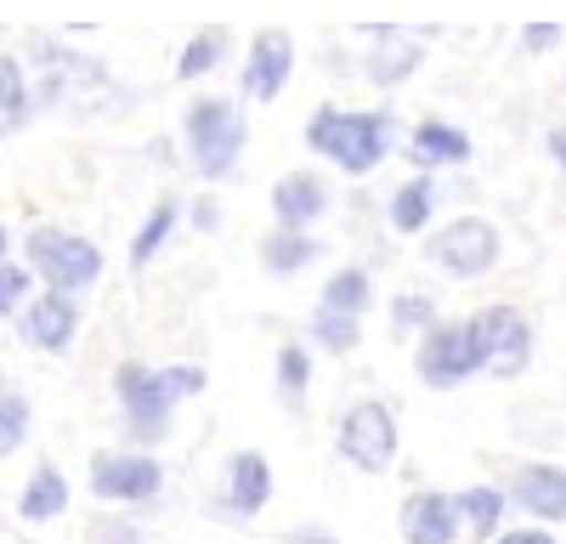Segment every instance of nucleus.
I'll return each mask as SVG.
<instances>
[{
	"instance_id": "16",
	"label": "nucleus",
	"mask_w": 566,
	"mask_h": 544,
	"mask_svg": "<svg viewBox=\"0 0 566 544\" xmlns=\"http://www.w3.org/2000/svg\"><path fill=\"white\" fill-rule=\"evenodd\" d=\"M323 210H328L323 176H312V170L277 176V188H272V216H277V227H312Z\"/></svg>"
},
{
	"instance_id": "17",
	"label": "nucleus",
	"mask_w": 566,
	"mask_h": 544,
	"mask_svg": "<svg viewBox=\"0 0 566 544\" xmlns=\"http://www.w3.org/2000/svg\"><path fill=\"white\" fill-rule=\"evenodd\" d=\"M437 170H419L413 181H402V188L386 199V216H391V227L397 233H424L431 227V216H437Z\"/></svg>"
},
{
	"instance_id": "21",
	"label": "nucleus",
	"mask_w": 566,
	"mask_h": 544,
	"mask_svg": "<svg viewBox=\"0 0 566 544\" xmlns=\"http://www.w3.org/2000/svg\"><path fill=\"white\" fill-rule=\"evenodd\" d=\"M227 45H232V29H221V23L199 29L193 40L181 45V63H176V74H181V80H205L210 69H221V57H227Z\"/></svg>"
},
{
	"instance_id": "18",
	"label": "nucleus",
	"mask_w": 566,
	"mask_h": 544,
	"mask_svg": "<svg viewBox=\"0 0 566 544\" xmlns=\"http://www.w3.org/2000/svg\"><path fill=\"white\" fill-rule=\"evenodd\" d=\"M69 511V477L57 465H34V477L23 482V499H18V516L23 522H57Z\"/></svg>"
},
{
	"instance_id": "2",
	"label": "nucleus",
	"mask_w": 566,
	"mask_h": 544,
	"mask_svg": "<svg viewBox=\"0 0 566 544\" xmlns=\"http://www.w3.org/2000/svg\"><path fill=\"white\" fill-rule=\"evenodd\" d=\"M470 329V352H476V369L493 375V380H522L527 363H533V324L522 306L510 301H493L482 312L464 317Z\"/></svg>"
},
{
	"instance_id": "27",
	"label": "nucleus",
	"mask_w": 566,
	"mask_h": 544,
	"mask_svg": "<svg viewBox=\"0 0 566 544\" xmlns=\"http://www.w3.org/2000/svg\"><path fill=\"white\" fill-rule=\"evenodd\" d=\"M29 97H34V91H29V74H23V63L12 57V52H0V114H7L12 125L29 114Z\"/></svg>"
},
{
	"instance_id": "35",
	"label": "nucleus",
	"mask_w": 566,
	"mask_h": 544,
	"mask_svg": "<svg viewBox=\"0 0 566 544\" xmlns=\"http://www.w3.org/2000/svg\"><path fill=\"white\" fill-rule=\"evenodd\" d=\"M216 221H221V210H216V205L205 199V205L193 210V227H199V233H210V227H216Z\"/></svg>"
},
{
	"instance_id": "1",
	"label": "nucleus",
	"mask_w": 566,
	"mask_h": 544,
	"mask_svg": "<svg viewBox=\"0 0 566 544\" xmlns=\"http://www.w3.org/2000/svg\"><path fill=\"white\" fill-rule=\"evenodd\" d=\"M397 143V119L391 114H363V108H317L306 125V148H317L323 159H335L346 176H368L380 170L386 154Z\"/></svg>"
},
{
	"instance_id": "12",
	"label": "nucleus",
	"mask_w": 566,
	"mask_h": 544,
	"mask_svg": "<svg viewBox=\"0 0 566 544\" xmlns=\"http://www.w3.org/2000/svg\"><path fill=\"white\" fill-rule=\"evenodd\" d=\"M459 533H464L459 493L419 488V493L402 499V538H408V544H453Z\"/></svg>"
},
{
	"instance_id": "13",
	"label": "nucleus",
	"mask_w": 566,
	"mask_h": 544,
	"mask_svg": "<svg viewBox=\"0 0 566 544\" xmlns=\"http://www.w3.org/2000/svg\"><path fill=\"white\" fill-rule=\"evenodd\" d=\"M510 505H522L533 522H566V465L533 460L510 477Z\"/></svg>"
},
{
	"instance_id": "28",
	"label": "nucleus",
	"mask_w": 566,
	"mask_h": 544,
	"mask_svg": "<svg viewBox=\"0 0 566 544\" xmlns=\"http://www.w3.org/2000/svg\"><path fill=\"white\" fill-rule=\"evenodd\" d=\"M431 324H442L431 295H397V301H391V329H397V335H424Z\"/></svg>"
},
{
	"instance_id": "8",
	"label": "nucleus",
	"mask_w": 566,
	"mask_h": 544,
	"mask_svg": "<svg viewBox=\"0 0 566 544\" xmlns=\"http://www.w3.org/2000/svg\"><path fill=\"white\" fill-rule=\"evenodd\" d=\"M413 369L431 391H459L476 369V352H470V329L464 324H431L419 335V352H413Z\"/></svg>"
},
{
	"instance_id": "36",
	"label": "nucleus",
	"mask_w": 566,
	"mask_h": 544,
	"mask_svg": "<svg viewBox=\"0 0 566 544\" xmlns=\"http://www.w3.org/2000/svg\"><path fill=\"white\" fill-rule=\"evenodd\" d=\"M290 544H335V538H328V533H317V527H312V533H290Z\"/></svg>"
},
{
	"instance_id": "22",
	"label": "nucleus",
	"mask_w": 566,
	"mask_h": 544,
	"mask_svg": "<svg viewBox=\"0 0 566 544\" xmlns=\"http://www.w3.org/2000/svg\"><path fill=\"white\" fill-rule=\"evenodd\" d=\"M306 335H312L323 352H357V341H363V324H357V312H340V306H317V312H312V324H306Z\"/></svg>"
},
{
	"instance_id": "29",
	"label": "nucleus",
	"mask_w": 566,
	"mask_h": 544,
	"mask_svg": "<svg viewBox=\"0 0 566 544\" xmlns=\"http://www.w3.org/2000/svg\"><path fill=\"white\" fill-rule=\"evenodd\" d=\"M306 386H312V357H306V346H301V341L277 346V391H283V397H306Z\"/></svg>"
},
{
	"instance_id": "6",
	"label": "nucleus",
	"mask_w": 566,
	"mask_h": 544,
	"mask_svg": "<svg viewBox=\"0 0 566 544\" xmlns=\"http://www.w3.org/2000/svg\"><path fill=\"white\" fill-rule=\"evenodd\" d=\"M504 255V239L488 216H453L437 239H424V261L453 272V279H482Z\"/></svg>"
},
{
	"instance_id": "11",
	"label": "nucleus",
	"mask_w": 566,
	"mask_h": 544,
	"mask_svg": "<svg viewBox=\"0 0 566 544\" xmlns=\"http://www.w3.org/2000/svg\"><path fill=\"white\" fill-rule=\"evenodd\" d=\"M18 335L34 346V352H63L74 335H80V306L69 290H45L34 295L23 312H18Z\"/></svg>"
},
{
	"instance_id": "24",
	"label": "nucleus",
	"mask_w": 566,
	"mask_h": 544,
	"mask_svg": "<svg viewBox=\"0 0 566 544\" xmlns=\"http://www.w3.org/2000/svg\"><path fill=\"white\" fill-rule=\"evenodd\" d=\"M323 306H340V312H357L363 317L374 306V279H368L363 266H340L335 279L323 284Z\"/></svg>"
},
{
	"instance_id": "31",
	"label": "nucleus",
	"mask_w": 566,
	"mask_h": 544,
	"mask_svg": "<svg viewBox=\"0 0 566 544\" xmlns=\"http://www.w3.org/2000/svg\"><path fill=\"white\" fill-rule=\"evenodd\" d=\"M85 538H91V544H142V533H136L125 516H97V522L85 527Z\"/></svg>"
},
{
	"instance_id": "7",
	"label": "nucleus",
	"mask_w": 566,
	"mask_h": 544,
	"mask_svg": "<svg viewBox=\"0 0 566 544\" xmlns=\"http://www.w3.org/2000/svg\"><path fill=\"white\" fill-rule=\"evenodd\" d=\"M335 442H340V453L357 465V471H368V477H380L391 460H397V415L386 402H352L346 415H340V431H335Z\"/></svg>"
},
{
	"instance_id": "30",
	"label": "nucleus",
	"mask_w": 566,
	"mask_h": 544,
	"mask_svg": "<svg viewBox=\"0 0 566 544\" xmlns=\"http://www.w3.org/2000/svg\"><path fill=\"white\" fill-rule=\"evenodd\" d=\"M23 306H29V272L12 266V261H0V317L23 312Z\"/></svg>"
},
{
	"instance_id": "20",
	"label": "nucleus",
	"mask_w": 566,
	"mask_h": 544,
	"mask_svg": "<svg viewBox=\"0 0 566 544\" xmlns=\"http://www.w3.org/2000/svg\"><path fill=\"white\" fill-rule=\"evenodd\" d=\"M317 250L323 244L306 233V227H277V233L261 239V266L277 272V279H290V272H306L317 261Z\"/></svg>"
},
{
	"instance_id": "5",
	"label": "nucleus",
	"mask_w": 566,
	"mask_h": 544,
	"mask_svg": "<svg viewBox=\"0 0 566 544\" xmlns=\"http://www.w3.org/2000/svg\"><path fill=\"white\" fill-rule=\"evenodd\" d=\"M114 397L125 402V431L154 448L170 437V415H176V391L165 386V369H148V363H119L114 369Z\"/></svg>"
},
{
	"instance_id": "19",
	"label": "nucleus",
	"mask_w": 566,
	"mask_h": 544,
	"mask_svg": "<svg viewBox=\"0 0 566 544\" xmlns=\"http://www.w3.org/2000/svg\"><path fill=\"white\" fill-rule=\"evenodd\" d=\"M504 511H510V488H493V482H476L459 493V516H464V533L470 538H499L504 527Z\"/></svg>"
},
{
	"instance_id": "10",
	"label": "nucleus",
	"mask_w": 566,
	"mask_h": 544,
	"mask_svg": "<svg viewBox=\"0 0 566 544\" xmlns=\"http://www.w3.org/2000/svg\"><path fill=\"white\" fill-rule=\"evenodd\" d=\"M295 74V40L290 29H261L250 45V63H244V103H277V91L290 85Z\"/></svg>"
},
{
	"instance_id": "37",
	"label": "nucleus",
	"mask_w": 566,
	"mask_h": 544,
	"mask_svg": "<svg viewBox=\"0 0 566 544\" xmlns=\"http://www.w3.org/2000/svg\"><path fill=\"white\" fill-rule=\"evenodd\" d=\"M7 244H12V239H7V227H0V261H7Z\"/></svg>"
},
{
	"instance_id": "32",
	"label": "nucleus",
	"mask_w": 566,
	"mask_h": 544,
	"mask_svg": "<svg viewBox=\"0 0 566 544\" xmlns=\"http://www.w3.org/2000/svg\"><path fill=\"white\" fill-rule=\"evenodd\" d=\"M555 40H560L555 23H527V29H522V45H527V52H549Z\"/></svg>"
},
{
	"instance_id": "25",
	"label": "nucleus",
	"mask_w": 566,
	"mask_h": 544,
	"mask_svg": "<svg viewBox=\"0 0 566 544\" xmlns=\"http://www.w3.org/2000/svg\"><path fill=\"white\" fill-rule=\"evenodd\" d=\"M413 69H419V45H413V40H386L380 52L368 57L363 74H368L374 85H397V80H408Z\"/></svg>"
},
{
	"instance_id": "23",
	"label": "nucleus",
	"mask_w": 566,
	"mask_h": 544,
	"mask_svg": "<svg viewBox=\"0 0 566 544\" xmlns=\"http://www.w3.org/2000/svg\"><path fill=\"white\" fill-rule=\"evenodd\" d=\"M176 221H181V205L176 199H159L154 210H148V221H142V233H136V244H130V266H148L165 244H170V233H176Z\"/></svg>"
},
{
	"instance_id": "14",
	"label": "nucleus",
	"mask_w": 566,
	"mask_h": 544,
	"mask_svg": "<svg viewBox=\"0 0 566 544\" xmlns=\"http://www.w3.org/2000/svg\"><path fill=\"white\" fill-rule=\"evenodd\" d=\"M470 154H476L470 148V130H459L448 119H424L408 136V159L419 170H459V165H470Z\"/></svg>"
},
{
	"instance_id": "26",
	"label": "nucleus",
	"mask_w": 566,
	"mask_h": 544,
	"mask_svg": "<svg viewBox=\"0 0 566 544\" xmlns=\"http://www.w3.org/2000/svg\"><path fill=\"white\" fill-rule=\"evenodd\" d=\"M29 426H34V408H29V397H18V391H0V460H7V453H18V448L29 442Z\"/></svg>"
},
{
	"instance_id": "9",
	"label": "nucleus",
	"mask_w": 566,
	"mask_h": 544,
	"mask_svg": "<svg viewBox=\"0 0 566 544\" xmlns=\"http://www.w3.org/2000/svg\"><path fill=\"white\" fill-rule=\"evenodd\" d=\"M165 488L154 453H91V493L108 505H148Z\"/></svg>"
},
{
	"instance_id": "34",
	"label": "nucleus",
	"mask_w": 566,
	"mask_h": 544,
	"mask_svg": "<svg viewBox=\"0 0 566 544\" xmlns=\"http://www.w3.org/2000/svg\"><path fill=\"white\" fill-rule=\"evenodd\" d=\"M549 159L566 170V125H555V130H549Z\"/></svg>"
},
{
	"instance_id": "33",
	"label": "nucleus",
	"mask_w": 566,
	"mask_h": 544,
	"mask_svg": "<svg viewBox=\"0 0 566 544\" xmlns=\"http://www.w3.org/2000/svg\"><path fill=\"white\" fill-rule=\"evenodd\" d=\"M493 544H555V533H549V527H510V533H499Z\"/></svg>"
},
{
	"instance_id": "3",
	"label": "nucleus",
	"mask_w": 566,
	"mask_h": 544,
	"mask_svg": "<svg viewBox=\"0 0 566 544\" xmlns=\"http://www.w3.org/2000/svg\"><path fill=\"white\" fill-rule=\"evenodd\" d=\"M244 108L227 103V97H199L193 108H187V159H193V170L205 181H221L232 176V165H239L244 154Z\"/></svg>"
},
{
	"instance_id": "4",
	"label": "nucleus",
	"mask_w": 566,
	"mask_h": 544,
	"mask_svg": "<svg viewBox=\"0 0 566 544\" xmlns=\"http://www.w3.org/2000/svg\"><path fill=\"white\" fill-rule=\"evenodd\" d=\"M23 255L45 284L69 290V295H80V290H91L103 279V250L91 239H80V233H63V227H34V233L23 239Z\"/></svg>"
},
{
	"instance_id": "15",
	"label": "nucleus",
	"mask_w": 566,
	"mask_h": 544,
	"mask_svg": "<svg viewBox=\"0 0 566 544\" xmlns=\"http://www.w3.org/2000/svg\"><path fill=\"white\" fill-rule=\"evenodd\" d=\"M266 499H272V465H266V453L239 448V453H232V465H227V511L232 516H261Z\"/></svg>"
}]
</instances>
